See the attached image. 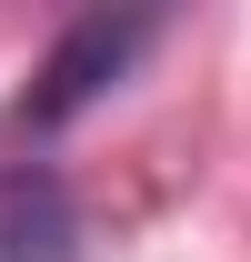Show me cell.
I'll list each match as a JSON object with an SVG mask.
<instances>
[{"label":"cell","instance_id":"obj_1","mask_svg":"<svg viewBox=\"0 0 251 262\" xmlns=\"http://www.w3.org/2000/svg\"><path fill=\"white\" fill-rule=\"evenodd\" d=\"M151 31H161V20H141V10H121V20H111V10L70 20V31H61V51L40 61V81L20 91V131H61L70 111H91V101L111 91V81H121L141 51H151Z\"/></svg>","mask_w":251,"mask_h":262},{"label":"cell","instance_id":"obj_2","mask_svg":"<svg viewBox=\"0 0 251 262\" xmlns=\"http://www.w3.org/2000/svg\"><path fill=\"white\" fill-rule=\"evenodd\" d=\"M0 262H81V202L51 162L0 171Z\"/></svg>","mask_w":251,"mask_h":262}]
</instances>
